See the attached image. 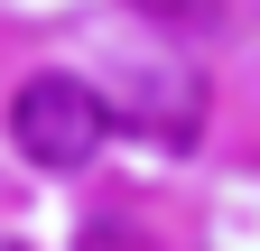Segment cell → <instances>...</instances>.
Returning a JSON list of instances; mask_svg holds the SVG:
<instances>
[{
  "label": "cell",
  "instance_id": "obj_1",
  "mask_svg": "<svg viewBox=\"0 0 260 251\" xmlns=\"http://www.w3.org/2000/svg\"><path fill=\"white\" fill-rule=\"evenodd\" d=\"M10 140H19L28 168H56V177H65V168L103 159V140H112V103H103L84 75H28L19 103H10Z\"/></svg>",
  "mask_w": 260,
  "mask_h": 251
},
{
  "label": "cell",
  "instance_id": "obj_2",
  "mask_svg": "<svg viewBox=\"0 0 260 251\" xmlns=\"http://www.w3.org/2000/svg\"><path fill=\"white\" fill-rule=\"evenodd\" d=\"M140 121V131H158L168 149H195V131H205V93H195V75L186 66H168L158 84H130V103H112V121Z\"/></svg>",
  "mask_w": 260,
  "mask_h": 251
},
{
  "label": "cell",
  "instance_id": "obj_3",
  "mask_svg": "<svg viewBox=\"0 0 260 251\" xmlns=\"http://www.w3.org/2000/svg\"><path fill=\"white\" fill-rule=\"evenodd\" d=\"M75 251H149V233L130 224V214H93V224L75 233Z\"/></svg>",
  "mask_w": 260,
  "mask_h": 251
},
{
  "label": "cell",
  "instance_id": "obj_4",
  "mask_svg": "<svg viewBox=\"0 0 260 251\" xmlns=\"http://www.w3.org/2000/svg\"><path fill=\"white\" fill-rule=\"evenodd\" d=\"M0 251H28V242H0Z\"/></svg>",
  "mask_w": 260,
  "mask_h": 251
}]
</instances>
